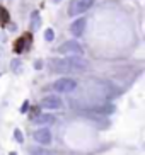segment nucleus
I'll return each instance as SVG.
<instances>
[{
	"label": "nucleus",
	"mask_w": 145,
	"mask_h": 155,
	"mask_svg": "<svg viewBox=\"0 0 145 155\" xmlns=\"http://www.w3.org/2000/svg\"><path fill=\"white\" fill-rule=\"evenodd\" d=\"M14 138H15V141H17V143H22V141H24L22 131H21V130H14Z\"/></svg>",
	"instance_id": "16"
},
{
	"label": "nucleus",
	"mask_w": 145,
	"mask_h": 155,
	"mask_svg": "<svg viewBox=\"0 0 145 155\" xmlns=\"http://www.w3.org/2000/svg\"><path fill=\"white\" fill-rule=\"evenodd\" d=\"M34 140L39 145H50L51 143V131L48 128H39V130L34 131Z\"/></svg>",
	"instance_id": "6"
},
{
	"label": "nucleus",
	"mask_w": 145,
	"mask_h": 155,
	"mask_svg": "<svg viewBox=\"0 0 145 155\" xmlns=\"http://www.w3.org/2000/svg\"><path fill=\"white\" fill-rule=\"evenodd\" d=\"M34 68L36 70L43 68V61H41V60H36V61H34Z\"/></svg>",
	"instance_id": "18"
},
{
	"label": "nucleus",
	"mask_w": 145,
	"mask_h": 155,
	"mask_svg": "<svg viewBox=\"0 0 145 155\" xmlns=\"http://www.w3.org/2000/svg\"><path fill=\"white\" fill-rule=\"evenodd\" d=\"M97 113L101 114H108V113H114V106H101V107H97Z\"/></svg>",
	"instance_id": "14"
},
{
	"label": "nucleus",
	"mask_w": 145,
	"mask_h": 155,
	"mask_svg": "<svg viewBox=\"0 0 145 155\" xmlns=\"http://www.w3.org/2000/svg\"><path fill=\"white\" fill-rule=\"evenodd\" d=\"M63 106L62 99L58 96H46L45 99L41 101V107L46 111H53V109H60Z\"/></svg>",
	"instance_id": "5"
},
{
	"label": "nucleus",
	"mask_w": 145,
	"mask_h": 155,
	"mask_svg": "<svg viewBox=\"0 0 145 155\" xmlns=\"http://www.w3.org/2000/svg\"><path fill=\"white\" fill-rule=\"evenodd\" d=\"M29 155H53L50 150H46L43 147H29Z\"/></svg>",
	"instance_id": "11"
},
{
	"label": "nucleus",
	"mask_w": 145,
	"mask_h": 155,
	"mask_svg": "<svg viewBox=\"0 0 145 155\" xmlns=\"http://www.w3.org/2000/svg\"><path fill=\"white\" fill-rule=\"evenodd\" d=\"M86 26H87V19L86 17H80V19H75L72 24H70V32L73 36H82L84 31H86Z\"/></svg>",
	"instance_id": "7"
},
{
	"label": "nucleus",
	"mask_w": 145,
	"mask_h": 155,
	"mask_svg": "<svg viewBox=\"0 0 145 155\" xmlns=\"http://www.w3.org/2000/svg\"><path fill=\"white\" fill-rule=\"evenodd\" d=\"M41 26V19H39V12H32L31 15V29H38Z\"/></svg>",
	"instance_id": "12"
},
{
	"label": "nucleus",
	"mask_w": 145,
	"mask_h": 155,
	"mask_svg": "<svg viewBox=\"0 0 145 155\" xmlns=\"http://www.w3.org/2000/svg\"><path fill=\"white\" fill-rule=\"evenodd\" d=\"M65 65H67L68 72H86L89 68L87 60H84L82 56H68L65 58Z\"/></svg>",
	"instance_id": "1"
},
{
	"label": "nucleus",
	"mask_w": 145,
	"mask_h": 155,
	"mask_svg": "<svg viewBox=\"0 0 145 155\" xmlns=\"http://www.w3.org/2000/svg\"><path fill=\"white\" fill-rule=\"evenodd\" d=\"M29 45H31V34L27 32V34H24L22 38H19L17 41H15L14 51H15V53H22V51H26L27 48H29Z\"/></svg>",
	"instance_id": "9"
},
{
	"label": "nucleus",
	"mask_w": 145,
	"mask_h": 155,
	"mask_svg": "<svg viewBox=\"0 0 145 155\" xmlns=\"http://www.w3.org/2000/svg\"><path fill=\"white\" fill-rule=\"evenodd\" d=\"M9 10L7 9H4V7H0V24L2 26H5V24L9 22Z\"/></svg>",
	"instance_id": "13"
},
{
	"label": "nucleus",
	"mask_w": 145,
	"mask_h": 155,
	"mask_svg": "<svg viewBox=\"0 0 145 155\" xmlns=\"http://www.w3.org/2000/svg\"><path fill=\"white\" fill-rule=\"evenodd\" d=\"M9 155H17V153H15V152H12V153H9Z\"/></svg>",
	"instance_id": "20"
},
{
	"label": "nucleus",
	"mask_w": 145,
	"mask_h": 155,
	"mask_svg": "<svg viewBox=\"0 0 145 155\" xmlns=\"http://www.w3.org/2000/svg\"><path fill=\"white\" fill-rule=\"evenodd\" d=\"M10 68H12L14 73H19V70H21V60H12V63H10Z\"/></svg>",
	"instance_id": "15"
},
{
	"label": "nucleus",
	"mask_w": 145,
	"mask_h": 155,
	"mask_svg": "<svg viewBox=\"0 0 145 155\" xmlns=\"http://www.w3.org/2000/svg\"><path fill=\"white\" fill-rule=\"evenodd\" d=\"M27 107H29V102H27V101H24V104L21 106V113H26Z\"/></svg>",
	"instance_id": "19"
},
{
	"label": "nucleus",
	"mask_w": 145,
	"mask_h": 155,
	"mask_svg": "<svg viewBox=\"0 0 145 155\" xmlns=\"http://www.w3.org/2000/svg\"><path fill=\"white\" fill-rule=\"evenodd\" d=\"M53 2H58V0H53Z\"/></svg>",
	"instance_id": "21"
},
{
	"label": "nucleus",
	"mask_w": 145,
	"mask_h": 155,
	"mask_svg": "<svg viewBox=\"0 0 145 155\" xmlns=\"http://www.w3.org/2000/svg\"><path fill=\"white\" fill-rule=\"evenodd\" d=\"M48 67H50V72H53V73H67L68 72L67 65H65V60L51 58L50 63H48Z\"/></svg>",
	"instance_id": "8"
},
{
	"label": "nucleus",
	"mask_w": 145,
	"mask_h": 155,
	"mask_svg": "<svg viewBox=\"0 0 145 155\" xmlns=\"http://www.w3.org/2000/svg\"><path fill=\"white\" fill-rule=\"evenodd\" d=\"M53 91L56 92H62V94H67V92H72L75 87H77V82L73 80V78H68V77H62L58 78L56 82L53 84Z\"/></svg>",
	"instance_id": "4"
},
{
	"label": "nucleus",
	"mask_w": 145,
	"mask_h": 155,
	"mask_svg": "<svg viewBox=\"0 0 145 155\" xmlns=\"http://www.w3.org/2000/svg\"><path fill=\"white\" fill-rule=\"evenodd\" d=\"M94 4V0H72L70 2V7H68V15H79L82 12L89 10Z\"/></svg>",
	"instance_id": "3"
},
{
	"label": "nucleus",
	"mask_w": 145,
	"mask_h": 155,
	"mask_svg": "<svg viewBox=\"0 0 145 155\" xmlns=\"http://www.w3.org/2000/svg\"><path fill=\"white\" fill-rule=\"evenodd\" d=\"M45 39H46V41H53V39H55V31L51 28L45 31Z\"/></svg>",
	"instance_id": "17"
},
{
	"label": "nucleus",
	"mask_w": 145,
	"mask_h": 155,
	"mask_svg": "<svg viewBox=\"0 0 145 155\" xmlns=\"http://www.w3.org/2000/svg\"><path fill=\"white\" fill-rule=\"evenodd\" d=\"M34 123L39 124V126H50L55 123V116L53 114H39L34 118Z\"/></svg>",
	"instance_id": "10"
},
{
	"label": "nucleus",
	"mask_w": 145,
	"mask_h": 155,
	"mask_svg": "<svg viewBox=\"0 0 145 155\" xmlns=\"http://www.w3.org/2000/svg\"><path fill=\"white\" fill-rule=\"evenodd\" d=\"M58 51L62 53V55L82 56V53H84V48L80 46V43H77V41H73V39H70V41H65L63 45L60 46Z\"/></svg>",
	"instance_id": "2"
}]
</instances>
